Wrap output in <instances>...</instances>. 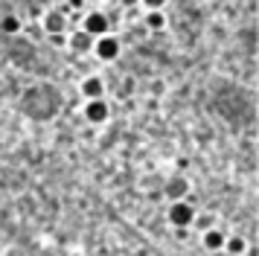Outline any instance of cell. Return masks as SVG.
<instances>
[{
    "label": "cell",
    "mask_w": 259,
    "mask_h": 256,
    "mask_svg": "<svg viewBox=\"0 0 259 256\" xmlns=\"http://www.w3.org/2000/svg\"><path fill=\"white\" fill-rule=\"evenodd\" d=\"M195 212H198V209L192 207L187 198H175V201L169 204V209H166V219H169L172 227H192V224H195Z\"/></svg>",
    "instance_id": "6da1fadb"
},
{
    "label": "cell",
    "mask_w": 259,
    "mask_h": 256,
    "mask_svg": "<svg viewBox=\"0 0 259 256\" xmlns=\"http://www.w3.org/2000/svg\"><path fill=\"white\" fill-rule=\"evenodd\" d=\"M119 53H122V44H119L117 35H96L94 38V56L99 58V61H117Z\"/></svg>",
    "instance_id": "7a4b0ae2"
},
{
    "label": "cell",
    "mask_w": 259,
    "mask_h": 256,
    "mask_svg": "<svg viewBox=\"0 0 259 256\" xmlns=\"http://www.w3.org/2000/svg\"><path fill=\"white\" fill-rule=\"evenodd\" d=\"M84 119L91 122V125H102L108 122V116H111V105L105 102V96H96V99H84Z\"/></svg>",
    "instance_id": "3957f363"
},
{
    "label": "cell",
    "mask_w": 259,
    "mask_h": 256,
    "mask_svg": "<svg viewBox=\"0 0 259 256\" xmlns=\"http://www.w3.org/2000/svg\"><path fill=\"white\" fill-rule=\"evenodd\" d=\"M41 29H44L47 35H64L67 32V12L64 9L44 12V18H41Z\"/></svg>",
    "instance_id": "277c9868"
},
{
    "label": "cell",
    "mask_w": 259,
    "mask_h": 256,
    "mask_svg": "<svg viewBox=\"0 0 259 256\" xmlns=\"http://www.w3.org/2000/svg\"><path fill=\"white\" fill-rule=\"evenodd\" d=\"M82 29L91 32L94 38L96 35H105V32H111V18H108L105 12H88L82 18Z\"/></svg>",
    "instance_id": "5b68a950"
},
{
    "label": "cell",
    "mask_w": 259,
    "mask_h": 256,
    "mask_svg": "<svg viewBox=\"0 0 259 256\" xmlns=\"http://www.w3.org/2000/svg\"><path fill=\"white\" fill-rule=\"evenodd\" d=\"M201 247L210 250V253H219L224 247V233L219 227H207V230L201 233Z\"/></svg>",
    "instance_id": "8992f818"
},
{
    "label": "cell",
    "mask_w": 259,
    "mask_h": 256,
    "mask_svg": "<svg viewBox=\"0 0 259 256\" xmlns=\"http://www.w3.org/2000/svg\"><path fill=\"white\" fill-rule=\"evenodd\" d=\"M67 47H70L73 53H91V50H94V35L84 32V29H76V32H70V38H67Z\"/></svg>",
    "instance_id": "52a82bcc"
},
{
    "label": "cell",
    "mask_w": 259,
    "mask_h": 256,
    "mask_svg": "<svg viewBox=\"0 0 259 256\" xmlns=\"http://www.w3.org/2000/svg\"><path fill=\"white\" fill-rule=\"evenodd\" d=\"M79 91H82L84 99H96V96H105V81L99 79V76H84L82 84H79Z\"/></svg>",
    "instance_id": "ba28073f"
},
{
    "label": "cell",
    "mask_w": 259,
    "mask_h": 256,
    "mask_svg": "<svg viewBox=\"0 0 259 256\" xmlns=\"http://www.w3.org/2000/svg\"><path fill=\"white\" fill-rule=\"evenodd\" d=\"M143 23H146V29H149V32H163L169 21H166L163 9H146V15H143Z\"/></svg>",
    "instance_id": "9c48e42d"
},
{
    "label": "cell",
    "mask_w": 259,
    "mask_h": 256,
    "mask_svg": "<svg viewBox=\"0 0 259 256\" xmlns=\"http://www.w3.org/2000/svg\"><path fill=\"white\" fill-rule=\"evenodd\" d=\"M166 195L172 198V201H175V198H187L189 195V181L187 178H172L169 186H166Z\"/></svg>",
    "instance_id": "30bf717a"
},
{
    "label": "cell",
    "mask_w": 259,
    "mask_h": 256,
    "mask_svg": "<svg viewBox=\"0 0 259 256\" xmlns=\"http://www.w3.org/2000/svg\"><path fill=\"white\" fill-rule=\"evenodd\" d=\"M222 250H227L230 256H242L247 250V242L242 239V236H224V247Z\"/></svg>",
    "instance_id": "8fae6325"
},
{
    "label": "cell",
    "mask_w": 259,
    "mask_h": 256,
    "mask_svg": "<svg viewBox=\"0 0 259 256\" xmlns=\"http://www.w3.org/2000/svg\"><path fill=\"white\" fill-rule=\"evenodd\" d=\"M0 29H3L6 35H21L24 23H21V18H18V15H3V21H0Z\"/></svg>",
    "instance_id": "7c38bea8"
},
{
    "label": "cell",
    "mask_w": 259,
    "mask_h": 256,
    "mask_svg": "<svg viewBox=\"0 0 259 256\" xmlns=\"http://www.w3.org/2000/svg\"><path fill=\"white\" fill-rule=\"evenodd\" d=\"M143 6H146V9H163L166 6V0H140Z\"/></svg>",
    "instance_id": "4fadbf2b"
},
{
    "label": "cell",
    "mask_w": 259,
    "mask_h": 256,
    "mask_svg": "<svg viewBox=\"0 0 259 256\" xmlns=\"http://www.w3.org/2000/svg\"><path fill=\"white\" fill-rule=\"evenodd\" d=\"M195 221H198L204 230H207V227H212V216H198V212H195Z\"/></svg>",
    "instance_id": "5bb4252c"
},
{
    "label": "cell",
    "mask_w": 259,
    "mask_h": 256,
    "mask_svg": "<svg viewBox=\"0 0 259 256\" xmlns=\"http://www.w3.org/2000/svg\"><path fill=\"white\" fill-rule=\"evenodd\" d=\"M70 9H84V0H70V3H67V9H64V12H70Z\"/></svg>",
    "instance_id": "9a60e30c"
},
{
    "label": "cell",
    "mask_w": 259,
    "mask_h": 256,
    "mask_svg": "<svg viewBox=\"0 0 259 256\" xmlns=\"http://www.w3.org/2000/svg\"><path fill=\"white\" fill-rule=\"evenodd\" d=\"M122 3H125V6H137V3H140V0H122Z\"/></svg>",
    "instance_id": "2e32d148"
}]
</instances>
